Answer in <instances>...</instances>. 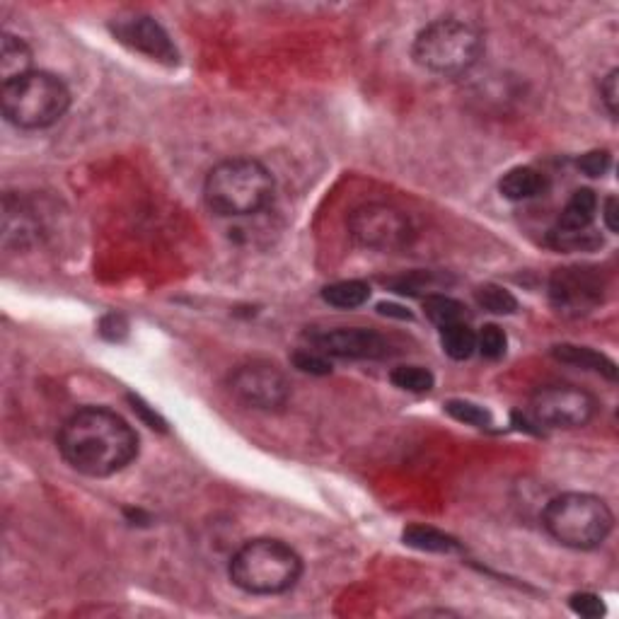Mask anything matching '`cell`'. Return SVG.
<instances>
[{"label": "cell", "mask_w": 619, "mask_h": 619, "mask_svg": "<svg viewBox=\"0 0 619 619\" xmlns=\"http://www.w3.org/2000/svg\"><path fill=\"white\" fill-rule=\"evenodd\" d=\"M542 525L559 545L588 552L610 537L615 516L600 496L569 491V494L554 496L547 503Z\"/></svg>", "instance_id": "6"}, {"label": "cell", "mask_w": 619, "mask_h": 619, "mask_svg": "<svg viewBox=\"0 0 619 619\" xmlns=\"http://www.w3.org/2000/svg\"><path fill=\"white\" fill-rule=\"evenodd\" d=\"M27 73H32V49L25 39L3 32V42H0V78H3V85L13 83V80Z\"/></svg>", "instance_id": "15"}, {"label": "cell", "mask_w": 619, "mask_h": 619, "mask_svg": "<svg viewBox=\"0 0 619 619\" xmlns=\"http://www.w3.org/2000/svg\"><path fill=\"white\" fill-rule=\"evenodd\" d=\"M441 346L453 361H467L477 351V332L467 322L445 327L441 329Z\"/></svg>", "instance_id": "20"}, {"label": "cell", "mask_w": 619, "mask_h": 619, "mask_svg": "<svg viewBox=\"0 0 619 619\" xmlns=\"http://www.w3.org/2000/svg\"><path fill=\"white\" fill-rule=\"evenodd\" d=\"M3 117L22 131H42L66 117L71 90L59 75L32 71L0 90Z\"/></svg>", "instance_id": "4"}, {"label": "cell", "mask_w": 619, "mask_h": 619, "mask_svg": "<svg viewBox=\"0 0 619 619\" xmlns=\"http://www.w3.org/2000/svg\"><path fill=\"white\" fill-rule=\"evenodd\" d=\"M595 213H598V196H595L593 189H576L571 199L566 201V206L561 208L557 230H569V233L590 230Z\"/></svg>", "instance_id": "14"}, {"label": "cell", "mask_w": 619, "mask_h": 619, "mask_svg": "<svg viewBox=\"0 0 619 619\" xmlns=\"http://www.w3.org/2000/svg\"><path fill=\"white\" fill-rule=\"evenodd\" d=\"M552 354L557 361L569 363V366L583 368V370H593V373L605 375L607 380L617 378V366L615 361H610L605 354H598V351L588 349V346H574V344H559L554 346Z\"/></svg>", "instance_id": "16"}, {"label": "cell", "mask_w": 619, "mask_h": 619, "mask_svg": "<svg viewBox=\"0 0 619 619\" xmlns=\"http://www.w3.org/2000/svg\"><path fill=\"white\" fill-rule=\"evenodd\" d=\"M233 586L250 595H281L303 576V559L288 542L254 537L233 554L228 566Z\"/></svg>", "instance_id": "2"}, {"label": "cell", "mask_w": 619, "mask_h": 619, "mask_svg": "<svg viewBox=\"0 0 619 619\" xmlns=\"http://www.w3.org/2000/svg\"><path fill=\"white\" fill-rule=\"evenodd\" d=\"M310 344L325 356L356 358V361H378L390 356V344L383 334L363 327H337L308 332Z\"/></svg>", "instance_id": "11"}, {"label": "cell", "mask_w": 619, "mask_h": 619, "mask_svg": "<svg viewBox=\"0 0 619 619\" xmlns=\"http://www.w3.org/2000/svg\"><path fill=\"white\" fill-rule=\"evenodd\" d=\"M438 283H441V279H438L433 271H412V274L399 276V279L390 281V286L402 295H421L426 291H433Z\"/></svg>", "instance_id": "26"}, {"label": "cell", "mask_w": 619, "mask_h": 619, "mask_svg": "<svg viewBox=\"0 0 619 619\" xmlns=\"http://www.w3.org/2000/svg\"><path fill=\"white\" fill-rule=\"evenodd\" d=\"M506 332L499 325H484L482 332L477 334V351L489 361H499L506 354Z\"/></svg>", "instance_id": "25"}, {"label": "cell", "mask_w": 619, "mask_h": 619, "mask_svg": "<svg viewBox=\"0 0 619 619\" xmlns=\"http://www.w3.org/2000/svg\"><path fill=\"white\" fill-rule=\"evenodd\" d=\"M474 298H477L479 308H484L487 312H494V315H513L518 310V298L513 295L508 288L496 286V283H484L474 291Z\"/></svg>", "instance_id": "21"}, {"label": "cell", "mask_w": 619, "mask_h": 619, "mask_svg": "<svg viewBox=\"0 0 619 619\" xmlns=\"http://www.w3.org/2000/svg\"><path fill=\"white\" fill-rule=\"evenodd\" d=\"M617 211H619L617 199H615V196H607L605 206H603V221H605L607 230H610V233H617V230H619V221H617L619 213Z\"/></svg>", "instance_id": "31"}, {"label": "cell", "mask_w": 619, "mask_h": 619, "mask_svg": "<svg viewBox=\"0 0 619 619\" xmlns=\"http://www.w3.org/2000/svg\"><path fill=\"white\" fill-rule=\"evenodd\" d=\"M370 298V286L366 281H337L322 288V300L332 308L339 310H356L366 305Z\"/></svg>", "instance_id": "18"}, {"label": "cell", "mask_w": 619, "mask_h": 619, "mask_svg": "<svg viewBox=\"0 0 619 619\" xmlns=\"http://www.w3.org/2000/svg\"><path fill=\"white\" fill-rule=\"evenodd\" d=\"M569 605L578 617L598 619V617L605 615L603 598H600V595H595V593H574L569 598Z\"/></svg>", "instance_id": "28"}, {"label": "cell", "mask_w": 619, "mask_h": 619, "mask_svg": "<svg viewBox=\"0 0 619 619\" xmlns=\"http://www.w3.org/2000/svg\"><path fill=\"white\" fill-rule=\"evenodd\" d=\"M552 245L564 252H578V250L586 252L603 245V240H600V235H595L593 230H576V233H569V230H554Z\"/></svg>", "instance_id": "23"}, {"label": "cell", "mask_w": 619, "mask_h": 619, "mask_svg": "<svg viewBox=\"0 0 619 619\" xmlns=\"http://www.w3.org/2000/svg\"><path fill=\"white\" fill-rule=\"evenodd\" d=\"M293 366L310 375H327L332 373V363L325 354L315 349H300L293 354Z\"/></svg>", "instance_id": "27"}, {"label": "cell", "mask_w": 619, "mask_h": 619, "mask_svg": "<svg viewBox=\"0 0 619 619\" xmlns=\"http://www.w3.org/2000/svg\"><path fill=\"white\" fill-rule=\"evenodd\" d=\"M204 199L218 216H252L274 199V175L254 158L223 160L206 175Z\"/></svg>", "instance_id": "3"}, {"label": "cell", "mask_w": 619, "mask_h": 619, "mask_svg": "<svg viewBox=\"0 0 619 619\" xmlns=\"http://www.w3.org/2000/svg\"><path fill=\"white\" fill-rule=\"evenodd\" d=\"M484 54V37L470 22L443 17L416 34L412 56L433 75L457 78L477 66Z\"/></svg>", "instance_id": "5"}, {"label": "cell", "mask_w": 619, "mask_h": 619, "mask_svg": "<svg viewBox=\"0 0 619 619\" xmlns=\"http://www.w3.org/2000/svg\"><path fill=\"white\" fill-rule=\"evenodd\" d=\"M445 412L453 416L455 421H460V424H470L477 428L491 424V414L487 409L474 402H465V399H450V402L445 404Z\"/></svg>", "instance_id": "24"}, {"label": "cell", "mask_w": 619, "mask_h": 619, "mask_svg": "<svg viewBox=\"0 0 619 619\" xmlns=\"http://www.w3.org/2000/svg\"><path fill=\"white\" fill-rule=\"evenodd\" d=\"M547 187H549L547 177L542 175L540 170H535V167H528V165L513 167V170H508L499 182V192L503 199H508V201L535 199V196L545 194Z\"/></svg>", "instance_id": "13"}, {"label": "cell", "mask_w": 619, "mask_h": 619, "mask_svg": "<svg viewBox=\"0 0 619 619\" xmlns=\"http://www.w3.org/2000/svg\"><path fill=\"white\" fill-rule=\"evenodd\" d=\"M598 414V399L569 383L545 385L530 399L528 416L535 426L583 428Z\"/></svg>", "instance_id": "7"}, {"label": "cell", "mask_w": 619, "mask_h": 619, "mask_svg": "<svg viewBox=\"0 0 619 619\" xmlns=\"http://www.w3.org/2000/svg\"><path fill=\"white\" fill-rule=\"evenodd\" d=\"M402 540L407 547L433 554H455L462 549L453 535L438 528H431V525H409V528L402 532Z\"/></svg>", "instance_id": "17"}, {"label": "cell", "mask_w": 619, "mask_h": 619, "mask_svg": "<svg viewBox=\"0 0 619 619\" xmlns=\"http://www.w3.org/2000/svg\"><path fill=\"white\" fill-rule=\"evenodd\" d=\"M424 312L428 320L433 322L436 327H453L467 322V308L460 303V300L450 298L445 293H431L424 298Z\"/></svg>", "instance_id": "19"}, {"label": "cell", "mask_w": 619, "mask_h": 619, "mask_svg": "<svg viewBox=\"0 0 619 619\" xmlns=\"http://www.w3.org/2000/svg\"><path fill=\"white\" fill-rule=\"evenodd\" d=\"M576 165H578V170L583 172V175L603 177L605 172L610 170L612 158H610V153H607V150H590V153L578 158Z\"/></svg>", "instance_id": "29"}, {"label": "cell", "mask_w": 619, "mask_h": 619, "mask_svg": "<svg viewBox=\"0 0 619 619\" xmlns=\"http://www.w3.org/2000/svg\"><path fill=\"white\" fill-rule=\"evenodd\" d=\"M349 235L366 250L397 252L412 242V221L390 204H363L349 216Z\"/></svg>", "instance_id": "8"}, {"label": "cell", "mask_w": 619, "mask_h": 619, "mask_svg": "<svg viewBox=\"0 0 619 619\" xmlns=\"http://www.w3.org/2000/svg\"><path fill=\"white\" fill-rule=\"evenodd\" d=\"M230 392L237 402L257 412H279L291 397V383L274 363L252 361L237 366L228 380Z\"/></svg>", "instance_id": "9"}, {"label": "cell", "mask_w": 619, "mask_h": 619, "mask_svg": "<svg viewBox=\"0 0 619 619\" xmlns=\"http://www.w3.org/2000/svg\"><path fill=\"white\" fill-rule=\"evenodd\" d=\"M603 295V276L590 266H566L549 281V300L564 315H586L603 303Z\"/></svg>", "instance_id": "10"}, {"label": "cell", "mask_w": 619, "mask_h": 619, "mask_svg": "<svg viewBox=\"0 0 619 619\" xmlns=\"http://www.w3.org/2000/svg\"><path fill=\"white\" fill-rule=\"evenodd\" d=\"M112 34L129 49L146 54L148 59L165 63V66H177L179 54L172 44L170 34L163 30L160 22H155L148 15H133V17H119L112 22Z\"/></svg>", "instance_id": "12"}, {"label": "cell", "mask_w": 619, "mask_h": 619, "mask_svg": "<svg viewBox=\"0 0 619 619\" xmlns=\"http://www.w3.org/2000/svg\"><path fill=\"white\" fill-rule=\"evenodd\" d=\"M59 453L85 477H112L138 455V436L124 416L104 407H83L63 421Z\"/></svg>", "instance_id": "1"}, {"label": "cell", "mask_w": 619, "mask_h": 619, "mask_svg": "<svg viewBox=\"0 0 619 619\" xmlns=\"http://www.w3.org/2000/svg\"><path fill=\"white\" fill-rule=\"evenodd\" d=\"M619 71L612 68L610 73L605 75L603 83H600V97H603V104L612 119H617V102H619Z\"/></svg>", "instance_id": "30"}, {"label": "cell", "mask_w": 619, "mask_h": 619, "mask_svg": "<svg viewBox=\"0 0 619 619\" xmlns=\"http://www.w3.org/2000/svg\"><path fill=\"white\" fill-rule=\"evenodd\" d=\"M378 312H380V315L399 317V320H409V317H412L404 308H399V305H390V303H380L378 305Z\"/></svg>", "instance_id": "32"}, {"label": "cell", "mask_w": 619, "mask_h": 619, "mask_svg": "<svg viewBox=\"0 0 619 619\" xmlns=\"http://www.w3.org/2000/svg\"><path fill=\"white\" fill-rule=\"evenodd\" d=\"M390 380H392V385L399 387V390L416 392V395L433 390V383H436L431 370H426L421 366H399L390 373Z\"/></svg>", "instance_id": "22"}]
</instances>
